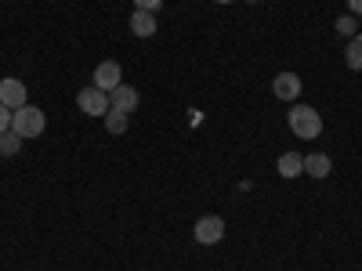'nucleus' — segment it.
<instances>
[{
    "label": "nucleus",
    "mask_w": 362,
    "mask_h": 271,
    "mask_svg": "<svg viewBox=\"0 0 362 271\" xmlns=\"http://www.w3.org/2000/svg\"><path fill=\"white\" fill-rule=\"evenodd\" d=\"M337 33H344L348 40L355 37V15H341V18H337Z\"/></svg>",
    "instance_id": "15"
},
{
    "label": "nucleus",
    "mask_w": 362,
    "mask_h": 271,
    "mask_svg": "<svg viewBox=\"0 0 362 271\" xmlns=\"http://www.w3.org/2000/svg\"><path fill=\"white\" fill-rule=\"evenodd\" d=\"M348 8H351V15H362V0H348Z\"/></svg>",
    "instance_id": "18"
},
{
    "label": "nucleus",
    "mask_w": 362,
    "mask_h": 271,
    "mask_svg": "<svg viewBox=\"0 0 362 271\" xmlns=\"http://www.w3.org/2000/svg\"><path fill=\"white\" fill-rule=\"evenodd\" d=\"M250 4H257V0H250Z\"/></svg>",
    "instance_id": "20"
},
{
    "label": "nucleus",
    "mask_w": 362,
    "mask_h": 271,
    "mask_svg": "<svg viewBox=\"0 0 362 271\" xmlns=\"http://www.w3.org/2000/svg\"><path fill=\"white\" fill-rule=\"evenodd\" d=\"M344 66L348 69H362V33H355L351 40H348V47H344Z\"/></svg>",
    "instance_id": "11"
},
{
    "label": "nucleus",
    "mask_w": 362,
    "mask_h": 271,
    "mask_svg": "<svg viewBox=\"0 0 362 271\" xmlns=\"http://www.w3.org/2000/svg\"><path fill=\"white\" fill-rule=\"evenodd\" d=\"M300 76L297 73H279L276 80H272V95H276L279 102H297L300 98Z\"/></svg>",
    "instance_id": "6"
},
{
    "label": "nucleus",
    "mask_w": 362,
    "mask_h": 271,
    "mask_svg": "<svg viewBox=\"0 0 362 271\" xmlns=\"http://www.w3.org/2000/svg\"><path fill=\"white\" fill-rule=\"evenodd\" d=\"M127 124H131V116H127V112H116V109H109V112H105V131H109L112 138L127 134Z\"/></svg>",
    "instance_id": "12"
},
{
    "label": "nucleus",
    "mask_w": 362,
    "mask_h": 271,
    "mask_svg": "<svg viewBox=\"0 0 362 271\" xmlns=\"http://www.w3.org/2000/svg\"><path fill=\"white\" fill-rule=\"evenodd\" d=\"M119 83H124V69H119V62H98V69H95V87H102L105 95H109V90H116Z\"/></svg>",
    "instance_id": "7"
},
{
    "label": "nucleus",
    "mask_w": 362,
    "mask_h": 271,
    "mask_svg": "<svg viewBox=\"0 0 362 271\" xmlns=\"http://www.w3.org/2000/svg\"><path fill=\"white\" fill-rule=\"evenodd\" d=\"M25 102H29V90H25L22 80H15V76L0 80V105H8V109L15 112V109H22Z\"/></svg>",
    "instance_id": "5"
},
{
    "label": "nucleus",
    "mask_w": 362,
    "mask_h": 271,
    "mask_svg": "<svg viewBox=\"0 0 362 271\" xmlns=\"http://www.w3.org/2000/svg\"><path fill=\"white\" fill-rule=\"evenodd\" d=\"M276 170H279L283 177H297V174H305V156H297V152H283V156H279V163H276Z\"/></svg>",
    "instance_id": "10"
},
{
    "label": "nucleus",
    "mask_w": 362,
    "mask_h": 271,
    "mask_svg": "<svg viewBox=\"0 0 362 271\" xmlns=\"http://www.w3.org/2000/svg\"><path fill=\"white\" fill-rule=\"evenodd\" d=\"M131 33L134 37H153L156 33V15L153 11H134L131 15Z\"/></svg>",
    "instance_id": "9"
},
{
    "label": "nucleus",
    "mask_w": 362,
    "mask_h": 271,
    "mask_svg": "<svg viewBox=\"0 0 362 271\" xmlns=\"http://www.w3.org/2000/svg\"><path fill=\"white\" fill-rule=\"evenodd\" d=\"M22 148V138L15 134V131H8V134H0V156H15Z\"/></svg>",
    "instance_id": "14"
},
{
    "label": "nucleus",
    "mask_w": 362,
    "mask_h": 271,
    "mask_svg": "<svg viewBox=\"0 0 362 271\" xmlns=\"http://www.w3.org/2000/svg\"><path fill=\"white\" fill-rule=\"evenodd\" d=\"M138 102H141V98H138V90L127 87V83H119L116 90H109V105H112L116 112H127V116H131V112L138 109Z\"/></svg>",
    "instance_id": "8"
},
{
    "label": "nucleus",
    "mask_w": 362,
    "mask_h": 271,
    "mask_svg": "<svg viewBox=\"0 0 362 271\" xmlns=\"http://www.w3.org/2000/svg\"><path fill=\"white\" fill-rule=\"evenodd\" d=\"M11 131L22 138V141H29V138H40L44 131H47V116H44V109H37V105H22V109H15L11 112Z\"/></svg>",
    "instance_id": "2"
},
{
    "label": "nucleus",
    "mask_w": 362,
    "mask_h": 271,
    "mask_svg": "<svg viewBox=\"0 0 362 271\" xmlns=\"http://www.w3.org/2000/svg\"><path fill=\"white\" fill-rule=\"evenodd\" d=\"M286 124H290V131H293L300 141H315V138L322 134V116H319V109H312V105H293V109L286 112Z\"/></svg>",
    "instance_id": "1"
},
{
    "label": "nucleus",
    "mask_w": 362,
    "mask_h": 271,
    "mask_svg": "<svg viewBox=\"0 0 362 271\" xmlns=\"http://www.w3.org/2000/svg\"><path fill=\"white\" fill-rule=\"evenodd\" d=\"M76 105H80V112H87V116H105V112L112 109V105H109V95H105L102 87H95V83L80 90Z\"/></svg>",
    "instance_id": "3"
},
{
    "label": "nucleus",
    "mask_w": 362,
    "mask_h": 271,
    "mask_svg": "<svg viewBox=\"0 0 362 271\" xmlns=\"http://www.w3.org/2000/svg\"><path fill=\"white\" fill-rule=\"evenodd\" d=\"M329 170H334L329 156H322V152H315V156H305V174H312V177H326Z\"/></svg>",
    "instance_id": "13"
},
{
    "label": "nucleus",
    "mask_w": 362,
    "mask_h": 271,
    "mask_svg": "<svg viewBox=\"0 0 362 271\" xmlns=\"http://www.w3.org/2000/svg\"><path fill=\"white\" fill-rule=\"evenodd\" d=\"M214 4H232V0H214Z\"/></svg>",
    "instance_id": "19"
},
{
    "label": "nucleus",
    "mask_w": 362,
    "mask_h": 271,
    "mask_svg": "<svg viewBox=\"0 0 362 271\" xmlns=\"http://www.w3.org/2000/svg\"><path fill=\"white\" fill-rule=\"evenodd\" d=\"M221 239H225V221L218 214H206V217L196 221V243L214 246V243H221Z\"/></svg>",
    "instance_id": "4"
},
{
    "label": "nucleus",
    "mask_w": 362,
    "mask_h": 271,
    "mask_svg": "<svg viewBox=\"0 0 362 271\" xmlns=\"http://www.w3.org/2000/svg\"><path fill=\"white\" fill-rule=\"evenodd\" d=\"M160 4H163V0H134V11H160Z\"/></svg>",
    "instance_id": "16"
},
{
    "label": "nucleus",
    "mask_w": 362,
    "mask_h": 271,
    "mask_svg": "<svg viewBox=\"0 0 362 271\" xmlns=\"http://www.w3.org/2000/svg\"><path fill=\"white\" fill-rule=\"evenodd\" d=\"M8 131H11V109L0 105V134H8Z\"/></svg>",
    "instance_id": "17"
}]
</instances>
